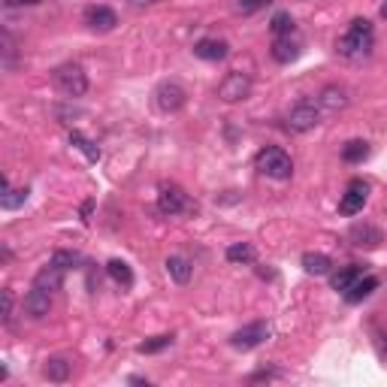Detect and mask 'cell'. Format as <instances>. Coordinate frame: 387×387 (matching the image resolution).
Returning a JSON list of instances; mask_svg holds the SVG:
<instances>
[{"label": "cell", "mask_w": 387, "mask_h": 387, "mask_svg": "<svg viewBox=\"0 0 387 387\" xmlns=\"http://www.w3.org/2000/svg\"><path fill=\"white\" fill-rule=\"evenodd\" d=\"M224 257H227V263H251L254 261V248L248 242H233L224 251Z\"/></svg>", "instance_id": "cell-24"}, {"label": "cell", "mask_w": 387, "mask_h": 387, "mask_svg": "<svg viewBox=\"0 0 387 387\" xmlns=\"http://www.w3.org/2000/svg\"><path fill=\"white\" fill-rule=\"evenodd\" d=\"M166 273H170V278L176 281V285H188L191 281V273H194V266H191V261L188 257H182V254H173V257H166Z\"/></svg>", "instance_id": "cell-17"}, {"label": "cell", "mask_w": 387, "mask_h": 387, "mask_svg": "<svg viewBox=\"0 0 387 387\" xmlns=\"http://www.w3.org/2000/svg\"><path fill=\"white\" fill-rule=\"evenodd\" d=\"M369 154V143H363V139H348V143L342 146V161L345 164H360L366 161Z\"/></svg>", "instance_id": "cell-23"}, {"label": "cell", "mask_w": 387, "mask_h": 387, "mask_svg": "<svg viewBox=\"0 0 387 387\" xmlns=\"http://www.w3.org/2000/svg\"><path fill=\"white\" fill-rule=\"evenodd\" d=\"M269 31H273L276 36L293 34V19H291V12H276V16L269 19Z\"/></svg>", "instance_id": "cell-29"}, {"label": "cell", "mask_w": 387, "mask_h": 387, "mask_svg": "<svg viewBox=\"0 0 387 387\" xmlns=\"http://www.w3.org/2000/svg\"><path fill=\"white\" fill-rule=\"evenodd\" d=\"M360 276H363V269H360V266H342L339 273H333L330 288H333V291H339V293H345V291L351 288Z\"/></svg>", "instance_id": "cell-21"}, {"label": "cell", "mask_w": 387, "mask_h": 387, "mask_svg": "<svg viewBox=\"0 0 387 387\" xmlns=\"http://www.w3.org/2000/svg\"><path fill=\"white\" fill-rule=\"evenodd\" d=\"M28 188H6L4 194H0V206L4 209H19V206H24V200H28Z\"/></svg>", "instance_id": "cell-27"}, {"label": "cell", "mask_w": 387, "mask_h": 387, "mask_svg": "<svg viewBox=\"0 0 387 387\" xmlns=\"http://www.w3.org/2000/svg\"><path fill=\"white\" fill-rule=\"evenodd\" d=\"M170 345H173V336L170 333H164V336H151L146 342H139L136 351L139 354H158V351H164V348H170Z\"/></svg>", "instance_id": "cell-28"}, {"label": "cell", "mask_w": 387, "mask_h": 387, "mask_svg": "<svg viewBox=\"0 0 387 387\" xmlns=\"http://www.w3.org/2000/svg\"><path fill=\"white\" fill-rule=\"evenodd\" d=\"M318 124H321V106L312 100H300L288 112V131H293V134H308Z\"/></svg>", "instance_id": "cell-4"}, {"label": "cell", "mask_w": 387, "mask_h": 387, "mask_svg": "<svg viewBox=\"0 0 387 387\" xmlns=\"http://www.w3.org/2000/svg\"><path fill=\"white\" fill-rule=\"evenodd\" d=\"M154 103H158L161 112H179L188 103V91L179 82H164L154 91Z\"/></svg>", "instance_id": "cell-7"}, {"label": "cell", "mask_w": 387, "mask_h": 387, "mask_svg": "<svg viewBox=\"0 0 387 387\" xmlns=\"http://www.w3.org/2000/svg\"><path fill=\"white\" fill-rule=\"evenodd\" d=\"M254 170L266 176V179H276V182H285V179L293 176V161H291V154L285 149H278V146H266L257 151V158H254Z\"/></svg>", "instance_id": "cell-2"}, {"label": "cell", "mask_w": 387, "mask_h": 387, "mask_svg": "<svg viewBox=\"0 0 387 387\" xmlns=\"http://www.w3.org/2000/svg\"><path fill=\"white\" fill-rule=\"evenodd\" d=\"M49 263H51V266H58V269H61V273H67V269H76V266H79V263H82V257H79V254H76V251H67V248H58L55 254H51V257H49Z\"/></svg>", "instance_id": "cell-25"}, {"label": "cell", "mask_w": 387, "mask_h": 387, "mask_svg": "<svg viewBox=\"0 0 387 387\" xmlns=\"http://www.w3.org/2000/svg\"><path fill=\"white\" fill-rule=\"evenodd\" d=\"M269 4H273V0H236V12H242V16H251V12L263 9Z\"/></svg>", "instance_id": "cell-30"}, {"label": "cell", "mask_w": 387, "mask_h": 387, "mask_svg": "<svg viewBox=\"0 0 387 387\" xmlns=\"http://www.w3.org/2000/svg\"><path fill=\"white\" fill-rule=\"evenodd\" d=\"M91 209H94V203L88 200V203L82 206V221H91V218H88V215H91Z\"/></svg>", "instance_id": "cell-35"}, {"label": "cell", "mask_w": 387, "mask_h": 387, "mask_svg": "<svg viewBox=\"0 0 387 387\" xmlns=\"http://www.w3.org/2000/svg\"><path fill=\"white\" fill-rule=\"evenodd\" d=\"M248 94H251V79H248V73H239V70L227 73L221 79V85H218V97H221L224 103H239Z\"/></svg>", "instance_id": "cell-5"}, {"label": "cell", "mask_w": 387, "mask_h": 387, "mask_svg": "<svg viewBox=\"0 0 387 387\" xmlns=\"http://www.w3.org/2000/svg\"><path fill=\"white\" fill-rule=\"evenodd\" d=\"M372 348H376V354L381 363H387V333L384 330H376V336H372Z\"/></svg>", "instance_id": "cell-31"}, {"label": "cell", "mask_w": 387, "mask_h": 387, "mask_svg": "<svg viewBox=\"0 0 387 387\" xmlns=\"http://www.w3.org/2000/svg\"><path fill=\"white\" fill-rule=\"evenodd\" d=\"M158 209L164 215H179V212H188L191 203H188V194L179 188V185H161L158 194Z\"/></svg>", "instance_id": "cell-9"}, {"label": "cell", "mask_w": 387, "mask_h": 387, "mask_svg": "<svg viewBox=\"0 0 387 387\" xmlns=\"http://www.w3.org/2000/svg\"><path fill=\"white\" fill-rule=\"evenodd\" d=\"M381 19H387V0H384V4H381Z\"/></svg>", "instance_id": "cell-37"}, {"label": "cell", "mask_w": 387, "mask_h": 387, "mask_svg": "<svg viewBox=\"0 0 387 387\" xmlns=\"http://www.w3.org/2000/svg\"><path fill=\"white\" fill-rule=\"evenodd\" d=\"M348 103H351V94H348V88H342V85H327V88H321V94H318V106L327 115H336V112L348 109Z\"/></svg>", "instance_id": "cell-10"}, {"label": "cell", "mask_w": 387, "mask_h": 387, "mask_svg": "<svg viewBox=\"0 0 387 387\" xmlns=\"http://www.w3.org/2000/svg\"><path fill=\"white\" fill-rule=\"evenodd\" d=\"M194 55L200 61H224L230 55V46L224 40H215V36H206V40L194 43Z\"/></svg>", "instance_id": "cell-15"}, {"label": "cell", "mask_w": 387, "mask_h": 387, "mask_svg": "<svg viewBox=\"0 0 387 387\" xmlns=\"http://www.w3.org/2000/svg\"><path fill=\"white\" fill-rule=\"evenodd\" d=\"M12 306H16V300H12V291L4 288V315H0L4 324H9V321H12Z\"/></svg>", "instance_id": "cell-32"}, {"label": "cell", "mask_w": 387, "mask_h": 387, "mask_svg": "<svg viewBox=\"0 0 387 387\" xmlns=\"http://www.w3.org/2000/svg\"><path fill=\"white\" fill-rule=\"evenodd\" d=\"M49 312H51V291H43L34 285L28 291V296H24V315L34 321H43Z\"/></svg>", "instance_id": "cell-11"}, {"label": "cell", "mask_w": 387, "mask_h": 387, "mask_svg": "<svg viewBox=\"0 0 387 387\" xmlns=\"http://www.w3.org/2000/svg\"><path fill=\"white\" fill-rule=\"evenodd\" d=\"M34 285L36 288H43V291H61V285H64V273L58 266H43L40 273H36V278H34Z\"/></svg>", "instance_id": "cell-20"}, {"label": "cell", "mask_w": 387, "mask_h": 387, "mask_svg": "<svg viewBox=\"0 0 387 387\" xmlns=\"http://www.w3.org/2000/svg\"><path fill=\"white\" fill-rule=\"evenodd\" d=\"M85 24H88L91 31L106 34V31H115V24H119V16H115V9H109V6H88V9H85Z\"/></svg>", "instance_id": "cell-14"}, {"label": "cell", "mask_w": 387, "mask_h": 387, "mask_svg": "<svg viewBox=\"0 0 387 387\" xmlns=\"http://www.w3.org/2000/svg\"><path fill=\"white\" fill-rule=\"evenodd\" d=\"M266 339H269V324L266 321H254V324H245L242 330H236L230 336V345L239 348V351H251V348H257Z\"/></svg>", "instance_id": "cell-6"}, {"label": "cell", "mask_w": 387, "mask_h": 387, "mask_svg": "<svg viewBox=\"0 0 387 387\" xmlns=\"http://www.w3.org/2000/svg\"><path fill=\"white\" fill-rule=\"evenodd\" d=\"M43 0H6V6H36Z\"/></svg>", "instance_id": "cell-33"}, {"label": "cell", "mask_w": 387, "mask_h": 387, "mask_svg": "<svg viewBox=\"0 0 387 387\" xmlns=\"http://www.w3.org/2000/svg\"><path fill=\"white\" fill-rule=\"evenodd\" d=\"M372 21L369 19H351L345 36L336 40V51L342 58H366L372 51Z\"/></svg>", "instance_id": "cell-1"}, {"label": "cell", "mask_w": 387, "mask_h": 387, "mask_svg": "<svg viewBox=\"0 0 387 387\" xmlns=\"http://www.w3.org/2000/svg\"><path fill=\"white\" fill-rule=\"evenodd\" d=\"M278 372H269V369H263V372H257V376H251V381H263V378H276Z\"/></svg>", "instance_id": "cell-34"}, {"label": "cell", "mask_w": 387, "mask_h": 387, "mask_svg": "<svg viewBox=\"0 0 387 387\" xmlns=\"http://www.w3.org/2000/svg\"><path fill=\"white\" fill-rule=\"evenodd\" d=\"M70 143H73L76 149H79V151H82V154H85V158L91 161V164H97V161H100V149H97V146H94L88 136H82L79 131H73V134H70Z\"/></svg>", "instance_id": "cell-26"}, {"label": "cell", "mask_w": 387, "mask_h": 387, "mask_svg": "<svg viewBox=\"0 0 387 387\" xmlns=\"http://www.w3.org/2000/svg\"><path fill=\"white\" fill-rule=\"evenodd\" d=\"M366 200H369V185H366V182H360V179H354V182L348 185L345 194H342L339 212H342V215H357V212H363Z\"/></svg>", "instance_id": "cell-8"}, {"label": "cell", "mask_w": 387, "mask_h": 387, "mask_svg": "<svg viewBox=\"0 0 387 387\" xmlns=\"http://www.w3.org/2000/svg\"><path fill=\"white\" fill-rule=\"evenodd\" d=\"M136 6H149V4H158V0H134Z\"/></svg>", "instance_id": "cell-36"}, {"label": "cell", "mask_w": 387, "mask_h": 387, "mask_svg": "<svg viewBox=\"0 0 387 387\" xmlns=\"http://www.w3.org/2000/svg\"><path fill=\"white\" fill-rule=\"evenodd\" d=\"M376 288H378V278H376V276H366V278L360 276L354 285L345 291V300L351 303V306H357V303H363L366 296H372V291H376Z\"/></svg>", "instance_id": "cell-18"}, {"label": "cell", "mask_w": 387, "mask_h": 387, "mask_svg": "<svg viewBox=\"0 0 387 387\" xmlns=\"http://www.w3.org/2000/svg\"><path fill=\"white\" fill-rule=\"evenodd\" d=\"M106 273H109V278L115 281V285H121V288H131V285H134V273H131V266H127L124 261H119V257L106 263Z\"/></svg>", "instance_id": "cell-22"}, {"label": "cell", "mask_w": 387, "mask_h": 387, "mask_svg": "<svg viewBox=\"0 0 387 387\" xmlns=\"http://www.w3.org/2000/svg\"><path fill=\"white\" fill-rule=\"evenodd\" d=\"M43 376L49 378V381H67L70 376H73V360L70 357H61V354H55V357H49L46 360V366H43Z\"/></svg>", "instance_id": "cell-16"}, {"label": "cell", "mask_w": 387, "mask_h": 387, "mask_svg": "<svg viewBox=\"0 0 387 387\" xmlns=\"http://www.w3.org/2000/svg\"><path fill=\"white\" fill-rule=\"evenodd\" d=\"M348 242H351L354 248H378V245L384 242V236H381L378 227L363 221V224H354L351 230H348Z\"/></svg>", "instance_id": "cell-12"}, {"label": "cell", "mask_w": 387, "mask_h": 387, "mask_svg": "<svg viewBox=\"0 0 387 387\" xmlns=\"http://www.w3.org/2000/svg\"><path fill=\"white\" fill-rule=\"evenodd\" d=\"M303 55V43L296 34H285V36H276L273 40V58L278 64H291Z\"/></svg>", "instance_id": "cell-13"}, {"label": "cell", "mask_w": 387, "mask_h": 387, "mask_svg": "<svg viewBox=\"0 0 387 387\" xmlns=\"http://www.w3.org/2000/svg\"><path fill=\"white\" fill-rule=\"evenodd\" d=\"M303 269L308 276H327L333 269V261L327 254H321V251H306L303 254Z\"/></svg>", "instance_id": "cell-19"}, {"label": "cell", "mask_w": 387, "mask_h": 387, "mask_svg": "<svg viewBox=\"0 0 387 387\" xmlns=\"http://www.w3.org/2000/svg\"><path fill=\"white\" fill-rule=\"evenodd\" d=\"M51 82L64 97H82L88 91V76L79 64H61V67L51 73Z\"/></svg>", "instance_id": "cell-3"}]
</instances>
